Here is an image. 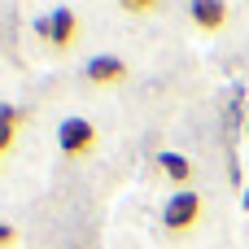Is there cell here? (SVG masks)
<instances>
[{
  "label": "cell",
  "instance_id": "277c9868",
  "mask_svg": "<svg viewBox=\"0 0 249 249\" xmlns=\"http://www.w3.org/2000/svg\"><path fill=\"white\" fill-rule=\"evenodd\" d=\"M83 74H88V83H123L127 79V61L123 57H92Z\"/></svg>",
  "mask_w": 249,
  "mask_h": 249
},
{
  "label": "cell",
  "instance_id": "52a82bcc",
  "mask_svg": "<svg viewBox=\"0 0 249 249\" xmlns=\"http://www.w3.org/2000/svg\"><path fill=\"white\" fill-rule=\"evenodd\" d=\"M18 123H22V109H13V105H0V127L18 131Z\"/></svg>",
  "mask_w": 249,
  "mask_h": 249
},
{
  "label": "cell",
  "instance_id": "30bf717a",
  "mask_svg": "<svg viewBox=\"0 0 249 249\" xmlns=\"http://www.w3.org/2000/svg\"><path fill=\"white\" fill-rule=\"evenodd\" d=\"M9 149H13V131H9V127H0V153H9Z\"/></svg>",
  "mask_w": 249,
  "mask_h": 249
},
{
  "label": "cell",
  "instance_id": "3957f363",
  "mask_svg": "<svg viewBox=\"0 0 249 249\" xmlns=\"http://www.w3.org/2000/svg\"><path fill=\"white\" fill-rule=\"evenodd\" d=\"M35 31H39L53 48H70L74 35H79V18H74V9H57V13H48V18H39Z\"/></svg>",
  "mask_w": 249,
  "mask_h": 249
},
{
  "label": "cell",
  "instance_id": "9c48e42d",
  "mask_svg": "<svg viewBox=\"0 0 249 249\" xmlns=\"http://www.w3.org/2000/svg\"><path fill=\"white\" fill-rule=\"evenodd\" d=\"M13 241H18V232H13L9 223H0V249H9V245H13Z\"/></svg>",
  "mask_w": 249,
  "mask_h": 249
},
{
  "label": "cell",
  "instance_id": "7a4b0ae2",
  "mask_svg": "<svg viewBox=\"0 0 249 249\" xmlns=\"http://www.w3.org/2000/svg\"><path fill=\"white\" fill-rule=\"evenodd\" d=\"M57 144H61L66 158H83V153H92V144H96V127H92L88 118H66V123L57 127Z\"/></svg>",
  "mask_w": 249,
  "mask_h": 249
},
{
  "label": "cell",
  "instance_id": "ba28073f",
  "mask_svg": "<svg viewBox=\"0 0 249 249\" xmlns=\"http://www.w3.org/2000/svg\"><path fill=\"white\" fill-rule=\"evenodd\" d=\"M153 0H123V13H153Z\"/></svg>",
  "mask_w": 249,
  "mask_h": 249
},
{
  "label": "cell",
  "instance_id": "6da1fadb",
  "mask_svg": "<svg viewBox=\"0 0 249 249\" xmlns=\"http://www.w3.org/2000/svg\"><path fill=\"white\" fill-rule=\"evenodd\" d=\"M197 219H201V197L193 188H179L175 197H166V206H162L166 232H188V228H197Z\"/></svg>",
  "mask_w": 249,
  "mask_h": 249
},
{
  "label": "cell",
  "instance_id": "8fae6325",
  "mask_svg": "<svg viewBox=\"0 0 249 249\" xmlns=\"http://www.w3.org/2000/svg\"><path fill=\"white\" fill-rule=\"evenodd\" d=\"M245 131H249V123H245Z\"/></svg>",
  "mask_w": 249,
  "mask_h": 249
},
{
  "label": "cell",
  "instance_id": "8992f818",
  "mask_svg": "<svg viewBox=\"0 0 249 249\" xmlns=\"http://www.w3.org/2000/svg\"><path fill=\"white\" fill-rule=\"evenodd\" d=\"M158 166H162V175L175 179V184H188V179H193V162H188L184 153H162Z\"/></svg>",
  "mask_w": 249,
  "mask_h": 249
},
{
  "label": "cell",
  "instance_id": "5b68a950",
  "mask_svg": "<svg viewBox=\"0 0 249 249\" xmlns=\"http://www.w3.org/2000/svg\"><path fill=\"white\" fill-rule=\"evenodd\" d=\"M188 18H193L201 31H219V26L228 22V4H219V0H193Z\"/></svg>",
  "mask_w": 249,
  "mask_h": 249
}]
</instances>
